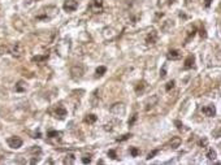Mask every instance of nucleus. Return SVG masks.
I'll return each mask as SVG.
<instances>
[{"mask_svg":"<svg viewBox=\"0 0 221 165\" xmlns=\"http://www.w3.org/2000/svg\"><path fill=\"white\" fill-rule=\"evenodd\" d=\"M14 90H16L17 92H23L26 91V83L23 82V81H18L16 85V87H14Z\"/></svg>","mask_w":221,"mask_h":165,"instance_id":"nucleus-18","label":"nucleus"},{"mask_svg":"<svg viewBox=\"0 0 221 165\" xmlns=\"http://www.w3.org/2000/svg\"><path fill=\"white\" fill-rule=\"evenodd\" d=\"M8 51H9V53L13 56V57L20 59V57H22L23 53H25V47H23L22 43L16 42V43L11 44V46L8 47Z\"/></svg>","mask_w":221,"mask_h":165,"instance_id":"nucleus-2","label":"nucleus"},{"mask_svg":"<svg viewBox=\"0 0 221 165\" xmlns=\"http://www.w3.org/2000/svg\"><path fill=\"white\" fill-rule=\"evenodd\" d=\"M131 137H133V135H131V134H129V133H128V134H124V135H122V137L117 138V139H116V140H117V142H124V140L129 139V138H131Z\"/></svg>","mask_w":221,"mask_h":165,"instance_id":"nucleus-26","label":"nucleus"},{"mask_svg":"<svg viewBox=\"0 0 221 165\" xmlns=\"http://www.w3.org/2000/svg\"><path fill=\"white\" fill-rule=\"evenodd\" d=\"M207 159L208 160H216V157H217V154H216V151L215 149H208V152H207Z\"/></svg>","mask_w":221,"mask_h":165,"instance_id":"nucleus-21","label":"nucleus"},{"mask_svg":"<svg viewBox=\"0 0 221 165\" xmlns=\"http://www.w3.org/2000/svg\"><path fill=\"white\" fill-rule=\"evenodd\" d=\"M159 154V149H153L152 152H150V154L147 155V160H151V159H153V156H156Z\"/></svg>","mask_w":221,"mask_h":165,"instance_id":"nucleus-29","label":"nucleus"},{"mask_svg":"<svg viewBox=\"0 0 221 165\" xmlns=\"http://www.w3.org/2000/svg\"><path fill=\"white\" fill-rule=\"evenodd\" d=\"M165 76H166V65H164L163 69H161V72H160V77L161 78H164Z\"/></svg>","mask_w":221,"mask_h":165,"instance_id":"nucleus-33","label":"nucleus"},{"mask_svg":"<svg viewBox=\"0 0 221 165\" xmlns=\"http://www.w3.org/2000/svg\"><path fill=\"white\" fill-rule=\"evenodd\" d=\"M63 8L65 12H74L78 8V3L75 0H65Z\"/></svg>","mask_w":221,"mask_h":165,"instance_id":"nucleus-6","label":"nucleus"},{"mask_svg":"<svg viewBox=\"0 0 221 165\" xmlns=\"http://www.w3.org/2000/svg\"><path fill=\"white\" fill-rule=\"evenodd\" d=\"M89 11L94 14H98L103 12V0H91L89 5Z\"/></svg>","mask_w":221,"mask_h":165,"instance_id":"nucleus-3","label":"nucleus"},{"mask_svg":"<svg viewBox=\"0 0 221 165\" xmlns=\"http://www.w3.org/2000/svg\"><path fill=\"white\" fill-rule=\"evenodd\" d=\"M7 143H8V146H9L11 148L17 149V148H20V147L22 146V139L18 138V137H11V138H8L7 139Z\"/></svg>","mask_w":221,"mask_h":165,"instance_id":"nucleus-5","label":"nucleus"},{"mask_svg":"<svg viewBox=\"0 0 221 165\" xmlns=\"http://www.w3.org/2000/svg\"><path fill=\"white\" fill-rule=\"evenodd\" d=\"M108 156H109L111 159H113V160H117V154H116V151H114V149H109V151H108Z\"/></svg>","mask_w":221,"mask_h":165,"instance_id":"nucleus-27","label":"nucleus"},{"mask_svg":"<svg viewBox=\"0 0 221 165\" xmlns=\"http://www.w3.org/2000/svg\"><path fill=\"white\" fill-rule=\"evenodd\" d=\"M202 112H203V115H205L207 117H213L215 115H216V109H215L213 106L203 107V108H202Z\"/></svg>","mask_w":221,"mask_h":165,"instance_id":"nucleus-9","label":"nucleus"},{"mask_svg":"<svg viewBox=\"0 0 221 165\" xmlns=\"http://www.w3.org/2000/svg\"><path fill=\"white\" fill-rule=\"evenodd\" d=\"M66 109L64 107H57L56 109H55V112H53V115H55V117H57V118H60V120H63V118H65V116H66Z\"/></svg>","mask_w":221,"mask_h":165,"instance_id":"nucleus-12","label":"nucleus"},{"mask_svg":"<svg viewBox=\"0 0 221 165\" xmlns=\"http://www.w3.org/2000/svg\"><path fill=\"white\" fill-rule=\"evenodd\" d=\"M174 83H176V82H174L173 79H172V81H169V82L166 83V86H165V90H166V91H171V90L174 87Z\"/></svg>","mask_w":221,"mask_h":165,"instance_id":"nucleus-28","label":"nucleus"},{"mask_svg":"<svg viewBox=\"0 0 221 165\" xmlns=\"http://www.w3.org/2000/svg\"><path fill=\"white\" fill-rule=\"evenodd\" d=\"M30 163H31V164H35V163H38V159H33V160L30 161Z\"/></svg>","mask_w":221,"mask_h":165,"instance_id":"nucleus-37","label":"nucleus"},{"mask_svg":"<svg viewBox=\"0 0 221 165\" xmlns=\"http://www.w3.org/2000/svg\"><path fill=\"white\" fill-rule=\"evenodd\" d=\"M105 72H107V68H105V67H99L98 69H96V72H95V77L99 78V77L104 76Z\"/></svg>","mask_w":221,"mask_h":165,"instance_id":"nucleus-20","label":"nucleus"},{"mask_svg":"<svg viewBox=\"0 0 221 165\" xmlns=\"http://www.w3.org/2000/svg\"><path fill=\"white\" fill-rule=\"evenodd\" d=\"M57 12H59V8L57 7H55V5H48V7L41 9V12L37 14V20H39V21H48V20L53 18V17L57 14Z\"/></svg>","mask_w":221,"mask_h":165,"instance_id":"nucleus-1","label":"nucleus"},{"mask_svg":"<svg viewBox=\"0 0 221 165\" xmlns=\"http://www.w3.org/2000/svg\"><path fill=\"white\" fill-rule=\"evenodd\" d=\"M137 118H138V115H134L131 117V118L129 120V126H133V125H134V122L137 121Z\"/></svg>","mask_w":221,"mask_h":165,"instance_id":"nucleus-31","label":"nucleus"},{"mask_svg":"<svg viewBox=\"0 0 221 165\" xmlns=\"http://www.w3.org/2000/svg\"><path fill=\"white\" fill-rule=\"evenodd\" d=\"M96 120H98V117H96L95 115H87L86 117H85L83 121L86 122V124H94V122H96Z\"/></svg>","mask_w":221,"mask_h":165,"instance_id":"nucleus-19","label":"nucleus"},{"mask_svg":"<svg viewBox=\"0 0 221 165\" xmlns=\"http://www.w3.org/2000/svg\"><path fill=\"white\" fill-rule=\"evenodd\" d=\"M63 135L61 131H56V130H50L47 133V137L50 138V139H60Z\"/></svg>","mask_w":221,"mask_h":165,"instance_id":"nucleus-15","label":"nucleus"},{"mask_svg":"<svg viewBox=\"0 0 221 165\" xmlns=\"http://www.w3.org/2000/svg\"><path fill=\"white\" fill-rule=\"evenodd\" d=\"M75 161V159H74V155H68L66 156V159L64 160V164H68V165H72Z\"/></svg>","mask_w":221,"mask_h":165,"instance_id":"nucleus-22","label":"nucleus"},{"mask_svg":"<svg viewBox=\"0 0 221 165\" xmlns=\"http://www.w3.org/2000/svg\"><path fill=\"white\" fill-rule=\"evenodd\" d=\"M211 3H212V0H204V7L205 8H210L211 7Z\"/></svg>","mask_w":221,"mask_h":165,"instance_id":"nucleus-36","label":"nucleus"},{"mask_svg":"<svg viewBox=\"0 0 221 165\" xmlns=\"http://www.w3.org/2000/svg\"><path fill=\"white\" fill-rule=\"evenodd\" d=\"M31 152H38V154H41V148H39L38 146H34L31 148Z\"/></svg>","mask_w":221,"mask_h":165,"instance_id":"nucleus-35","label":"nucleus"},{"mask_svg":"<svg viewBox=\"0 0 221 165\" xmlns=\"http://www.w3.org/2000/svg\"><path fill=\"white\" fill-rule=\"evenodd\" d=\"M157 101H159V96H157V95H153V96H151V98L146 101V110H150L152 107H155Z\"/></svg>","mask_w":221,"mask_h":165,"instance_id":"nucleus-10","label":"nucleus"},{"mask_svg":"<svg viewBox=\"0 0 221 165\" xmlns=\"http://www.w3.org/2000/svg\"><path fill=\"white\" fill-rule=\"evenodd\" d=\"M70 74H72V77H73L74 79L81 78L83 76V68L81 67V65H74V67L70 69Z\"/></svg>","mask_w":221,"mask_h":165,"instance_id":"nucleus-7","label":"nucleus"},{"mask_svg":"<svg viewBox=\"0 0 221 165\" xmlns=\"http://www.w3.org/2000/svg\"><path fill=\"white\" fill-rule=\"evenodd\" d=\"M144 89H146V82L144 81H141V82H138L137 85H135V92H137L138 95H141L142 92L144 91Z\"/></svg>","mask_w":221,"mask_h":165,"instance_id":"nucleus-16","label":"nucleus"},{"mask_svg":"<svg viewBox=\"0 0 221 165\" xmlns=\"http://www.w3.org/2000/svg\"><path fill=\"white\" fill-rule=\"evenodd\" d=\"M109 110L112 115H114V116H124L126 112V107L124 103H116L111 107Z\"/></svg>","mask_w":221,"mask_h":165,"instance_id":"nucleus-4","label":"nucleus"},{"mask_svg":"<svg viewBox=\"0 0 221 165\" xmlns=\"http://www.w3.org/2000/svg\"><path fill=\"white\" fill-rule=\"evenodd\" d=\"M156 42H157V33L155 31V30H152V31L146 37V43L148 44V46H152V44H155Z\"/></svg>","mask_w":221,"mask_h":165,"instance_id":"nucleus-8","label":"nucleus"},{"mask_svg":"<svg viewBox=\"0 0 221 165\" xmlns=\"http://www.w3.org/2000/svg\"><path fill=\"white\" fill-rule=\"evenodd\" d=\"M207 144H208V139H207V138H203V139L199 140V146H200V147H207Z\"/></svg>","mask_w":221,"mask_h":165,"instance_id":"nucleus-30","label":"nucleus"},{"mask_svg":"<svg viewBox=\"0 0 221 165\" xmlns=\"http://www.w3.org/2000/svg\"><path fill=\"white\" fill-rule=\"evenodd\" d=\"M5 51H7V43H5L4 40H0V56H1Z\"/></svg>","mask_w":221,"mask_h":165,"instance_id":"nucleus-24","label":"nucleus"},{"mask_svg":"<svg viewBox=\"0 0 221 165\" xmlns=\"http://www.w3.org/2000/svg\"><path fill=\"white\" fill-rule=\"evenodd\" d=\"M195 33H196V29H195V28H191V29L189 30V37H187V39H186V43H187V42H189L191 38H194Z\"/></svg>","mask_w":221,"mask_h":165,"instance_id":"nucleus-25","label":"nucleus"},{"mask_svg":"<svg viewBox=\"0 0 221 165\" xmlns=\"http://www.w3.org/2000/svg\"><path fill=\"white\" fill-rule=\"evenodd\" d=\"M47 60H48V55H37L34 57H31V61L37 62V64H42V62L47 61Z\"/></svg>","mask_w":221,"mask_h":165,"instance_id":"nucleus-14","label":"nucleus"},{"mask_svg":"<svg viewBox=\"0 0 221 165\" xmlns=\"http://www.w3.org/2000/svg\"><path fill=\"white\" fill-rule=\"evenodd\" d=\"M174 125H176V126H177L178 129H182V127H183V124H182L181 121H178V120H176V121H174Z\"/></svg>","mask_w":221,"mask_h":165,"instance_id":"nucleus-34","label":"nucleus"},{"mask_svg":"<svg viewBox=\"0 0 221 165\" xmlns=\"http://www.w3.org/2000/svg\"><path fill=\"white\" fill-rule=\"evenodd\" d=\"M181 52L178 50H171L168 53H166V57L169 60H180L181 59Z\"/></svg>","mask_w":221,"mask_h":165,"instance_id":"nucleus-11","label":"nucleus"},{"mask_svg":"<svg viewBox=\"0 0 221 165\" xmlns=\"http://www.w3.org/2000/svg\"><path fill=\"white\" fill-rule=\"evenodd\" d=\"M181 143H182V139H181L180 137H173L172 138V140L169 142V147L176 149V148H178V147L181 146Z\"/></svg>","mask_w":221,"mask_h":165,"instance_id":"nucleus-13","label":"nucleus"},{"mask_svg":"<svg viewBox=\"0 0 221 165\" xmlns=\"http://www.w3.org/2000/svg\"><path fill=\"white\" fill-rule=\"evenodd\" d=\"M82 163L83 164H90V163H91V157H90V156H83V157H82Z\"/></svg>","mask_w":221,"mask_h":165,"instance_id":"nucleus-32","label":"nucleus"},{"mask_svg":"<svg viewBox=\"0 0 221 165\" xmlns=\"http://www.w3.org/2000/svg\"><path fill=\"white\" fill-rule=\"evenodd\" d=\"M194 64H195V57L193 55H190L189 57L185 60V68L186 69H191L194 67Z\"/></svg>","mask_w":221,"mask_h":165,"instance_id":"nucleus-17","label":"nucleus"},{"mask_svg":"<svg viewBox=\"0 0 221 165\" xmlns=\"http://www.w3.org/2000/svg\"><path fill=\"white\" fill-rule=\"evenodd\" d=\"M139 154H141V151H139L137 147H131V148H130V155H131L133 157H137Z\"/></svg>","mask_w":221,"mask_h":165,"instance_id":"nucleus-23","label":"nucleus"}]
</instances>
